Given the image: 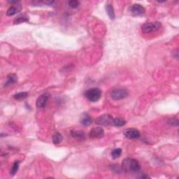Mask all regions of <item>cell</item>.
I'll return each mask as SVG.
<instances>
[{
	"label": "cell",
	"instance_id": "obj_1",
	"mask_svg": "<svg viewBox=\"0 0 179 179\" xmlns=\"http://www.w3.org/2000/svg\"><path fill=\"white\" fill-rule=\"evenodd\" d=\"M121 168L126 173H135L139 172L141 169V166L136 159L128 158L123 161Z\"/></svg>",
	"mask_w": 179,
	"mask_h": 179
},
{
	"label": "cell",
	"instance_id": "obj_2",
	"mask_svg": "<svg viewBox=\"0 0 179 179\" xmlns=\"http://www.w3.org/2000/svg\"><path fill=\"white\" fill-rule=\"evenodd\" d=\"M85 96L89 101H92V102H95L101 98V91L100 88L92 87L85 92Z\"/></svg>",
	"mask_w": 179,
	"mask_h": 179
},
{
	"label": "cell",
	"instance_id": "obj_3",
	"mask_svg": "<svg viewBox=\"0 0 179 179\" xmlns=\"http://www.w3.org/2000/svg\"><path fill=\"white\" fill-rule=\"evenodd\" d=\"M162 27V25L159 22H152V23H145L141 27L142 32L145 34L148 33L155 32L160 29Z\"/></svg>",
	"mask_w": 179,
	"mask_h": 179
},
{
	"label": "cell",
	"instance_id": "obj_4",
	"mask_svg": "<svg viewBox=\"0 0 179 179\" xmlns=\"http://www.w3.org/2000/svg\"><path fill=\"white\" fill-rule=\"evenodd\" d=\"M114 119L112 115L109 114H103L96 118L95 123L101 126H110L114 124Z\"/></svg>",
	"mask_w": 179,
	"mask_h": 179
},
{
	"label": "cell",
	"instance_id": "obj_5",
	"mask_svg": "<svg viewBox=\"0 0 179 179\" xmlns=\"http://www.w3.org/2000/svg\"><path fill=\"white\" fill-rule=\"evenodd\" d=\"M111 96L113 100H120L125 99L128 96V92L125 89H115L111 92Z\"/></svg>",
	"mask_w": 179,
	"mask_h": 179
},
{
	"label": "cell",
	"instance_id": "obj_6",
	"mask_svg": "<svg viewBox=\"0 0 179 179\" xmlns=\"http://www.w3.org/2000/svg\"><path fill=\"white\" fill-rule=\"evenodd\" d=\"M123 134L125 135L126 138L129 139H139L141 134L139 130H137L135 128H129L127 129L123 132Z\"/></svg>",
	"mask_w": 179,
	"mask_h": 179
},
{
	"label": "cell",
	"instance_id": "obj_7",
	"mask_svg": "<svg viewBox=\"0 0 179 179\" xmlns=\"http://www.w3.org/2000/svg\"><path fill=\"white\" fill-rule=\"evenodd\" d=\"M131 13L134 16H142L145 13V10L144 7L141 4H133L129 9Z\"/></svg>",
	"mask_w": 179,
	"mask_h": 179
},
{
	"label": "cell",
	"instance_id": "obj_8",
	"mask_svg": "<svg viewBox=\"0 0 179 179\" xmlns=\"http://www.w3.org/2000/svg\"><path fill=\"white\" fill-rule=\"evenodd\" d=\"M104 130L101 128V127H97V128H94L90 131L89 136L92 139H101L104 136Z\"/></svg>",
	"mask_w": 179,
	"mask_h": 179
},
{
	"label": "cell",
	"instance_id": "obj_9",
	"mask_svg": "<svg viewBox=\"0 0 179 179\" xmlns=\"http://www.w3.org/2000/svg\"><path fill=\"white\" fill-rule=\"evenodd\" d=\"M48 98L49 95L48 93H43V94L38 97L37 102H36V105H37V106L38 107V108H44L46 105Z\"/></svg>",
	"mask_w": 179,
	"mask_h": 179
},
{
	"label": "cell",
	"instance_id": "obj_10",
	"mask_svg": "<svg viewBox=\"0 0 179 179\" xmlns=\"http://www.w3.org/2000/svg\"><path fill=\"white\" fill-rule=\"evenodd\" d=\"M81 123L82 125L87 127L91 125L93 122L92 118L87 114H83L81 117Z\"/></svg>",
	"mask_w": 179,
	"mask_h": 179
},
{
	"label": "cell",
	"instance_id": "obj_11",
	"mask_svg": "<svg viewBox=\"0 0 179 179\" xmlns=\"http://www.w3.org/2000/svg\"><path fill=\"white\" fill-rule=\"evenodd\" d=\"M71 136L76 140L82 141L85 139V133L83 131L81 130H72L71 132Z\"/></svg>",
	"mask_w": 179,
	"mask_h": 179
},
{
	"label": "cell",
	"instance_id": "obj_12",
	"mask_svg": "<svg viewBox=\"0 0 179 179\" xmlns=\"http://www.w3.org/2000/svg\"><path fill=\"white\" fill-rule=\"evenodd\" d=\"M22 9V7L20 6V4H16L14 6L11 7L9 9L7 10V15L8 16H11L16 14L18 12H20Z\"/></svg>",
	"mask_w": 179,
	"mask_h": 179
},
{
	"label": "cell",
	"instance_id": "obj_13",
	"mask_svg": "<svg viewBox=\"0 0 179 179\" xmlns=\"http://www.w3.org/2000/svg\"><path fill=\"white\" fill-rule=\"evenodd\" d=\"M7 78V82L5 83L4 87L10 86V85H13L18 81L17 76H16V74H9V75H8Z\"/></svg>",
	"mask_w": 179,
	"mask_h": 179
},
{
	"label": "cell",
	"instance_id": "obj_14",
	"mask_svg": "<svg viewBox=\"0 0 179 179\" xmlns=\"http://www.w3.org/2000/svg\"><path fill=\"white\" fill-rule=\"evenodd\" d=\"M106 13L108 14L109 18L111 20H114L115 18V12H114V7L111 4H108L106 5Z\"/></svg>",
	"mask_w": 179,
	"mask_h": 179
},
{
	"label": "cell",
	"instance_id": "obj_15",
	"mask_svg": "<svg viewBox=\"0 0 179 179\" xmlns=\"http://www.w3.org/2000/svg\"><path fill=\"white\" fill-rule=\"evenodd\" d=\"M28 20H29L28 16L25 14H21L17 16V18H16L13 23H14L15 25L20 24L22 23H25V22H27Z\"/></svg>",
	"mask_w": 179,
	"mask_h": 179
},
{
	"label": "cell",
	"instance_id": "obj_16",
	"mask_svg": "<svg viewBox=\"0 0 179 179\" xmlns=\"http://www.w3.org/2000/svg\"><path fill=\"white\" fill-rule=\"evenodd\" d=\"M53 142L54 144H59L61 143V141H62L63 139V136L60 133V132H55L53 135Z\"/></svg>",
	"mask_w": 179,
	"mask_h": 179
},
{
	"label": "cell",
	"instance_id": "obj_17",
	"mask_svg": "<svg viewBox=\"0 0 179 179\" xmlns=\"http://www.w3.org/2000/svg\"><path fill=\"white\" fill-rule=\"evenodd\" d=\"M121 154H122V150H121V148H115V149L111 151V155L113 159H115L120 158Z\"/></svg>",
	"mask_w": 179,
	"mask_h": 179
},
{
	"label": "cell",
	"instance_id": "obj_18",
	"mask_svg": "<svg viewBox=\"0 0 179 179\" xmlns=\"http://www.w3.org/2000/svg\"><path fill=\"white\" fill-rule=\"evenodd\" d=\"M126 124V121L121 118H116L114 119V124L113 125L116 127H123Z\"/></svg>",
	"mask_w": 179,
	"mask_h": 179
},
{
	"label": "cell",
	"instance_id": "obj_19",
	"mask_svg": "<svg viewBox=\"0 0 179 179\" xmlns=\"http://www.w3.org/2000/svg\"><path fill=\"white\" fill-rule=\"evenodd\" d=\"M27 96H28L27 92H20L17 93V94L14 95L13 97H14V99H16V100H24V99L27 98Z\"/></svg>",
	"mask_w": 179,
	"mask_h": 179
},
{
	"label": "cell",
	"instance_id": "obj_20",
	"mask_svg": "<svg viewBox=\"0 0 179 179\" xmlns=\"http://www.w3.org/2000/svg\"><path fill=\"white\" fill-rule=\"evenodd\" d=\"M19 165H20V161H16L14 162V164H13V167L11 169V175H15L16 173L18 172V168H19Z\"/></svg>",
	"mask_w": 179,
	"mask_h": 179
},
{
	"label": "cell",
	"instance_id": "obj_21",
	"mask_svg": "<svg viewBox=\"0 0 179 179\" xmlns=\"http://www.w3.org/2000/svg\"><path fill=\"white\" fill-rule=\"evenodd\" d=\"M68 5L72 9H76L80 5V2L77 1V0H71V1L68 2Z\"/></svg>",
	"mask_w": 179,
	"mask_h": 179
}]
</instances>
